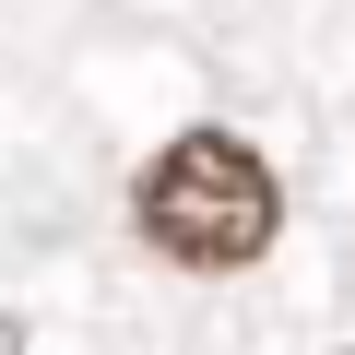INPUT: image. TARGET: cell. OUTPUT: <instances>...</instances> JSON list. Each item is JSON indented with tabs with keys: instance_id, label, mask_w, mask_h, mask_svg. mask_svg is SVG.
Instances as JSON below:
<instances>
[{
	"instance_id": "6da1fadb",
	"label": "cell",
	"mask_w": 355,
	"mask_h": 355,
	"mask_svg": "<svg viewBox=\"0 0 355 355\" xmlns=\"http://www.w3.org/2000/svg\"><path fill=\"white\" fill-rule=\"evenodd\" d=\"M272 225H284L272 166H261L237 130H178V142L142 166V237H154L166 261H190V272H237V261H261Z\"/></svg>"
}]
</instances>
